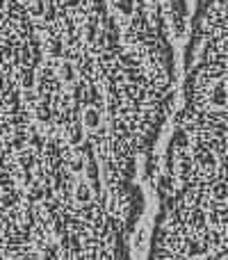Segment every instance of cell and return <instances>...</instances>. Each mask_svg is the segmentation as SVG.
I'll list each match as a JSON object with an SVG mask.
<instances>
[{
    "instance_id": "obj_1",
    "label": "cell",
    "mask_w": 228,
    "mask_h": 260,
    "mask_svg": "<svg viewBox=\"0 0 228 260\" xmlns=\"http://www.w3.org/2000/svg\"><path fill=\"white\" fill-rule=\"evenodd\" d=\"M187 251L192 253V256H203V253H208V244H201V242H189Z\"/></svg>"
}]
</instances>
